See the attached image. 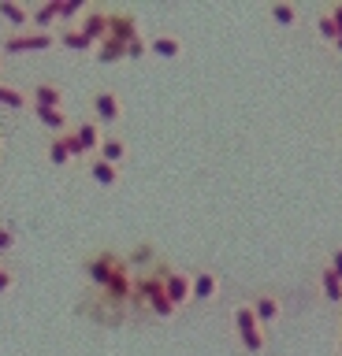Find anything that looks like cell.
I'll return each instance as SVG.
<instances>
[{
    "label": "cell",
    "instance_id": "obj_11",
    "mask_svg": "<svg viewBox=\"0 0 342 356\" xmlns=\"http://www.w3.org/2000/svg\"><path fill=\"white\" fill-rule=\"evenodd\" d=\"M219 293V275L201 267V271L190 275V300H212Z\"/></svg>",
    "mask_w": 342,
    "mask_h": 356
},
{
    "label": "cell",
    "instance_id": "obj_21",
    "mask_svg": "<svg viewBox=\"0 0 342 356\" xmlns=\"http://www.w3.org/2000/svg\"><path fill=\"white\" fill-rule=\"evenodd\" d=\"M86 0H60V26H75L86 15Z\"/></svg>",
    "mask_w": 342,
    "mask_h": 356
},
{
    "label": "cell",
    "instance_id": "obj_26",
    "mask_svg": "<svg viewBox=\"0 0 342 356\" xmlns=\"http://www.w3.org/2000/svg\"><path fill=\"white\" fill-rule=\"evenodd\" d=\"M316 30H320V38H324V41H331V44H335V38H339V30H335V22L327 19V11H324V15L316 19Z\"/></svg>",
    "mask_w": 342,
    "mask_h": 356
},
{
    "label": "cell",
    "instance_id": "obj_33",
    "mask_svg": "<svg viewBox=\"0 0 342 356\" xmlns=\"http://www.w3.org/2000/svg\"><path fill=\"white\" fill-rule=\"evenodd\" d=\"M339 353H342V345H339Z\"/></svg>",
    "mask_w": 342,
    "mask_h": 356
},
{
    "label": "cell",
    "instance_id": "obj_16",
    "mask_svg": "<svg viewBox=\"0 0 342 356\" xmlns=\"http://www.w3.org/2000/svg\"><path fill=\"white\" fill-rule=\"evenodd\" d=\"M0 104L12 108V111H30V97L23 86L8 82V78H0Z\"/></svg>",
    "mask_w": 342,
    "mask_h": 356
},
{
    "label": "cell",
    "instance_id": "obj_6",
    "mask_svg": "<svg viewBox=\"0 0 342 356\" xmlns=\"http://www.w3.org/2000/svg\"><path fill=\"white\" fill-rule=\"evenodd\" d=\"M141 26H138V15L130 8H108V38L112 41H130V38H138Z\"/></svg>",
    "mask_w": 342,
    "mask_h": 356
},
{
    "label": "cell",
    "instance_id": "obj_29",
    "mask_svg": "<svg viewBox=\"0 0 342 356\" xmlns=\"http://www.w3.org/2000/svg\"><path fill=\"white\" fill-rule=\"evenodd\" d=\"M327 19L335 22V30H339V38H342V4H331L327 8Z\"/></svg>",
    "mask_w": 342,
    "mask_h": 356
},
{
    "label": "cell",
    "instance_id": "obj_18",
    "mask_svg": "<svg viewBox=\"0 0 342 356\" xmlns=\"http://www.w3.org/2000/svg\"><path fill=\"white\" fill-rule=\"evenodd\" d=\"M56 44H63V49H71V52H90L93 49V41H86V33L79 26H60L56 30Z\"/></svg>",
    "mask_w": 342,
    "mask_h": 356
},
{
    "label": "cell",
    "instance_id": "obj_15",
    "mask_svg": "<svg viewBox=\"0 0 342 356\" xmlns=\"http://www.w3.org/2000/svg\"><path fill=\"white\" fill-rule=\"evenodd\" d=\"M149 52L160 56V60H179L182 56V38H175V33H153Z\"/></svg>",
    "mask_w": 342,
    "mask_h": 356
},
{
    "label": "cell",
    "instance_id": "obj_10",
    "mask_svg": "<svg viewBox=\"0 0 342 356\" xmlns=\"http://www.w3.org/2000/svg\"><path fill=\"white\" fill-rule=\"evenodd\" d=\"M97 156H101L104 163H112V167H123V163H127V156H130V145H127L123 134L104 130V138H101V149H97Z\"/></svg>",
    "mask_w": 342,
    "mask_h": 356
},
{
    "label": "cell",
    "instance_id": "obj_22",
    "mask_svg": "<svg viewBox=\"0 0 342 356\" xmlns=\"http://www.w3.org/2000/svg\"><path fill=\"white\" fill-rule=\"evenodd\" d=\"M272 19H275V26H297V22H302V11L294 4H286V0H279V4H272Z\"/></svg>",
    "mask_w": 342,
    "mask_h": 356
},
{
    "label": "cell",
    "instance_id": "obj_5",
    "mask_svg": "<svg viewBox=\"0 0 342 356\" xmlns=\"http://www.w3.org/2000/svg\"><path fill=\"white\" fill-rule=\"evenodd\" d=\"M164 293H168V300L175 305V312L182 305H190V271H182V267H175V264L164 267Z\"/></svg>",
    "mask_w": 342,
    "mask_h": 356
},
{
    "label": "cell",
    "instance_id": "obj_9",
    "mask_svg": "<svg viewBox=\"0 0 342 356\" xmlns=\"http://www.w3.org/2000/svg\"><path fill=\"white\" fill-rule=\"evenodd\" d=\"M71 134L79 138L82 152L86 156H97V149H101V138H104V127L97 119H75L71 122Z\"/></svg>",
    "mask_w": 342,
    "mask_h": 356
},
{
    "label": "cell",
    "instance_id": "obj_12",
    "mask_svg": "<svg viewBox=\"0 0 342 356\" xmlns=\"http://www.w3.org/2000/svg\"><path fill=\"white\" fill-rule=\"evenodd\" d=\"M60 26V0H45V4L30 8V30H56Z\"/></svg>",
    "mask_w": 342,
    "mask_h": 356
},
{
    "label": "cell",
    "instance_id": "obj_23",
    "mask_svg": "<svg viewBox=\"0 0 342 356\" xmlns=\"http://www.w3.org/2000/svg\"><path fill=\"white\" fill-rule=\"evenodd\" d=\"M49 163H56V167H68L71 163V152H68V145H63V138H60V134H52V138H49Z\"/></svg>",
    "mask_w": 342,
    "mask_h": 356
},
{
    "label": "cell",
    "instance_id": "obj_27",
    "mask_svg": "<svg viewBox=\"0 0 342 356\" xmlns=\"http://www.w3.org/2000/svg\"><path fill=\"white\" fill-rule=\"evenodd\" d=\"M15 249V230L12 227H0V256Z\"/></svg>",
    "mask_w": 342,
    "mask_h": 356
},
{
    "label": "cell",
    "instance_id": "obj_7",
    "mask_svg": "<svg viewBox=\"0 0 342 356\" xmlns=\"http://www.w3.org/2000/svg\"><path fill=\"white\" fill-rule=\"evenodd\" d=\"M246 305H249L253 319H257L261 327H268V323H275V319L283 316V300H279V293H275V289H261L253 300H246Z\"/></svg>",
    "mask_w": 342,
    "mask_h": 356
},
{
    "label": "cell",
    "instance_id": "obj_32",
    "mask_svg": "<svg viewBox=\"0 0 342 356\" xmlns=\"http://www.w3.org/2000/svg\"><path fill=\"white\" fill-rule=\"evenodd\" d=\"M0 149H4V130H0Z\"/></svg>",
    "mask_w": 342,
    "mask_h": 356
},
{
    "label": "cell",
    "instance_id": "obj_2",
    "mask_svg": "<svg viewBox=\"0 0 342 356\" xmlns=\"http://www.w3.org/2000/svg\"><path fill=\"white\" fill-rule=\"evenodd\" d=\"M231 316H235V334H238L242 349H246V353H253V356L268 349V330H264L261 323L253 319V312H249V305H246V300H238Z\"/></svg>",
    "mask_w": 342,
    "mask_h": 356
},
{
    "label": "cell",
    "instance_id": "obj_14",
    "mask_svg": "<svg viewBox=\"0 0 342 356\" xmlns=\"http://www.w3.org/2000/svg\"><path fill=\"white\" fill-rule=\"evenodd\" d=\"M0 19L8 22V30H30V8L23 0H0Z\"/></svg>",
    "mask_w": 342,
    "mask_h": 356
},
{
    "label": "cell",
    "instance_id": "obj_17",
    "mask_svg": "<svg viewBox=\"0 0 342 356\" xmlns=\"http://www.w3.org/2000/svg\"><path fill=\"white\" fill-rule=\"evenodd\" d=\"M86 175H90L97 186H116L119 182V167L104 163L101 156H90V160H86Z\"/></svg>",
    "mask_w": 342,
    "mask_h": 356
},
{
    "label": "cell",
    "instance_id": "obj_28",
    "mask_svg": "<svg viewBox=\"0 0 342 356\" xmlns=\"http://www.w3.org/2000/svg\"><path fill=\"white\" fill-rule=\"evenodd\" d=\"M327 271H331V275H335L339 282H342V245H339L335 252H331V260H327Z\"/></svg>",
    "mask_w": 342,
    "mask_h": 356
},
{
    "label": "cell",
    "instance_id": "obj_1",
    "mask_svg": "<svg viewBox=\"0 0 342 356\" xmlns=\"http://www.w3.org/2000/svg\"><path fill=\"white\" fill-rule=\"evenodd\" d=\"M56 44V30H8L0 38V56H23V52H49Z\"/></svg>",
    "mask_w": 342,
    "mask_h": 356
},
{
    "label": "cell",
    "instance_id": "obj_20",
    "mask_svg": "<svg viewBox=\"0 0 342 356\" xmlns=\"http://www.w3.org/2000/svg\"><path fill=\"white\" fill-rule=\"evenodd\" d=\"M316 282H320V293H324V297L331 300V305H342V282H339V278L327 271V267H320Z\"/></svg>",
    "mask_w": 342,
    "mask_h": 356
},
{
    "label": "cell",
    "instance_id": "obj_13",
    "mask_svg": "<svg viewBox=\"0 0 342 356\" xmlns=\"http://www.w3.org/2000/svg\"><path fill=\"white\" fill-rule=\"evenodd\" d=\"M34 111V119L45 127L49 134H63V130H71V115H68V108H30Z\"/></svg>",
    "mask_w": 342,
    "mask_h": 356
},
{
    "label": "cell",
    "instance_id": "obj_4",
    "mask_svg": "<svg viewBox=\"0 0 342 356\" xmlns=\"http://www.w3.org/2000/svg\"><path fill=\"white\" fill-rule=\"evenodd\" d=\"M26 97H30V108H63L68 104V89H63L60 82H52V78L34 82L26 89Z\"/></svg>",
    "mask_w": 342,
    "mask_h": 356
},
{
    "label": "cell",
    "instance_id": "obj_8",
    "mask_svg": "<svg viewBox=\"0 0 342 356\" xmlns=\"http://www.w3.org/2000/svg\"><path fill=\"white\" fill-rule=\"evenodd\" d=\"M82 33H86V41H93V49H97V41H104L108 38V8L104 4H90L86 8V15L75 22Z\"/></svg>",
    "mask_w": 342,
    "mask_h": 356
},
{
    "label": "cell",
    "instance_id": "obj_24",
    "mask_svg": "<svg viewBox=\"0 0 342 356\" xmlns=\"http://www.w3.org/2000/svg\"><path fill=\"white\" fill-rule=\"evenodd\" d=\"M15 267L12 264H4V260H0V297H4V293H12V289H15Z\"/></svg>",
    "mask_w": 342,
    "mask_h": 356
},
{
    "label": "cell",
    "instance_id": "obj_30",
    "mask_svg": "<svg viewBox=\"0 0 342 356\" xmlns=\"http://www.w3.org/2000/svg\"><path fill=\"white\" fill-rule=\"evenodd\" d=\"M0 78H4V56H0Z\"/></svg>",
    "mask_w": 342,
    "mask_h": 356
},
{
    "label": "cell",
    "instance_id": "obj_31",
    "mask_svg": "<svg viewBox=\"0 0 342 356\" xmlns=\"http://www.w3.org/2000/svg\"><path fill=\"white\" fill-rule=\"evenodd\" d=\"M335 49H339V52H342V38H335Z\"/></svg>",
    "mask_w": 342,
    "mask_h": 356
},
{
    "label": "cell",
    "instance_id": "obj_25",
    "mask_svg": "<svg viewBox=\"0 0 342 356\" xmlns=\"http://www.w3.org/2000/svg\"><path fill=\"white\" fill-rule=\"evenodd\" d=\"M146 52H149V38H146V33H138V38L127 41V60H141Z\"/></svg>",
    "mask_w": 342,
    "mask_h": 356
},
{
    "label": "cell",
    "instance_id": "obj_3",
    "mask_svg": "<svg viewBox=\"0 0 342 356\" xmlns=\"http://www.w3.org/2000/svg\"><path fill=\"white\" fill-rule=\"evenodd\" d=\"M90 108H93V119L101 122V127H116V122L123 119V97H119L116 89H97L90 97Z\"/></svg>",
    "mask_w": 342,
    "mask_h": 356
},
{
    "label": "cell",
    "instance_id": "obj_19",
    "mask_svg": "<svg viewBox=\"0 0 342 356\" xmlns=\"http://www.w3.org/2000/svg\"><path fill=\"white\" fill-rule=\"evenodd\" d=\"M97 60H101V63H119V60H127V44H123V41H112V38L97 41Z\"/></svg>",
    "mask_w": 342,
    "mask_h": 356
}]
</instances>
